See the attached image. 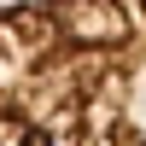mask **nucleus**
<instances>
[{
	"label": "nucleus",
	"mask_w": 146,
	"mask_h": 146,
	"mask_svg": "<svg viewBox=\"0 0 146 146\" xmlns=\"http://www.w3.org/2000/svg\"><path fill=\"white\" fill-rule=\"evenodd\" d=\"M0 146H146V0H6Z\"/></svg>",
	"instance_id": "nucleus-1"
}]
</instances>
